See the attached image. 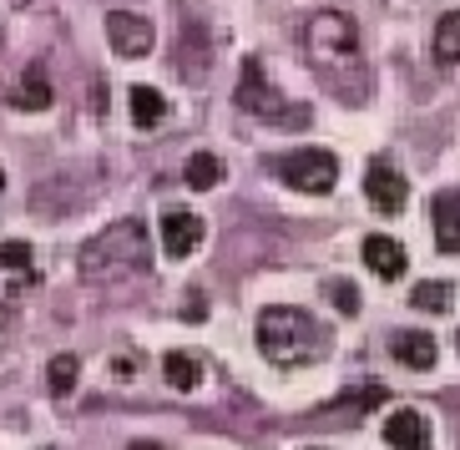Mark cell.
I'll use <instances>...</instances> for the list:
<instances>
[{
  "instance_id": "obj_1",
  "label": "cell",
  "mask_w": 460,
  "mask_h": 450,
  "mask_svg": "<svg viewBox=\"0 0 460 450\" xmlns=\"http://www.w3.org/2000/svg\"><path fill=\"white\" fill-rule=\"evenodd\" d=\"M304 56L319 71V82L339 96L359 107L369 96V66H365V46H359V26L344 11H319L304 26Z\"/></svg>"
},
{
  "instance_id": "obj_2",
  "label": "cell",
  "mask_w": 460,
  "mask_h": 450,
  "mask_svg": "<svg viewBox=\"0 0 460 450\" xmlns=\"http://www.w3.org/2000/svg\"><path fill=\"white\" fill-rule=\"evenodd\" d=\"M324 324L314 314H304V309H284V304H273V309H263L258 314V349H263V359L269 365H314V359L324 355Z\"/></svg>"
},
{
  "instance_id": "obj_3",
  "label": "cell",
  "mask_w": 460,
  "mask_h": 450,
  "mask_svg": "<svg viewBox=\"0 0 460 450\" xmlns=\"http://www.w3.org/2000/svg\"><path fill=\"white\" fill-rule=\"evenodd\" d=\"M86 284H111V278H127V273H142L147 269V228L137 218H122L102 228L92 243L82 248V259H76Z\"/></svg>"
},
{
  "instance_id": "obj_4",
  "label": "cell",
  "mask_w": 460,
  "mask_h": 450,
  "mask_svg": "<svg viewBox=\"0 0 460 450\" xmlns=\"http://www.w3.org/2000/svg\"><path fill=\"white\" fill-rule=\"evenodd\" d=\"M238 107L253 111L258 122H273V127H309L314 111L304 107V101H284V96L269 86V76H263V66H258L253 56L243 61V82H238Z\"/></svg>"
},
{
  "instance_id": "obj_5",
  "label": "cell",
  "mask_w": 460,
  "mask_h": 450,
  "mask_svg": "<svg viewBox=\"0 0 460 450\" xmlns=\"http://www.w3.org/2000/svg\"><path fill=\"white\" fill-rule=\"evenodd\" d=\"M273 167L298 192H329L339 182V163H334V152H324V147H304V152H288V157H273Z\"/></svg>"
},
{
  "instance_id": "obj_6",
  "label": "cell",
  "mask_w": 460,
  "mask_h": 450,
  "mask_svg": "<svg viewBox=\"0 0 460 450\" xmlns=\"http://www.w3.org/2000/svg\"><path fill=\"white\" fill-rule=\"evenodd\" d=\"M365 192H369V207H379V213H405V203H410L405 178H400V167H390V163H369Z\"/></svg>"
},
{
  "instance_id": "obj_7",
  "label": "cell",
  "mask_w": 460,
  "mask_h": 450,
  "mask_svg": "<svg viewBox=\"0 0 460 450\" xmlns=\"http://www.w3.org/2000/svg\"><path fill=\"white\" fill-rule=\"evenodd\" d=\"M107 41L117 56H147L152 51V21L132 11H111L107 15Z\"/></svg>"
},
{
  "instance_id": "obj_8",
  "label": "cell",
  "mask_w": 460,
  "mask_h": 450,
  "mask_svg": "<svg viewBox=\"0 0 460 450\" xmlns=\"http://www.w3.org/2000/svg\"><path fill=\"white\" fill-rule=\"evenodd\" d=\"M198 243H203V218H192V213H163L167 259H188V253H198Z\"/></svg>"
},
{
  "instance_id": "obj_9",
  "label": "cell",
  "mask_w": 460,
  "mask_h": 450,
  "mask_svg": "<svg viewBox=\"0 0 460 450\" xmlns=\"http://www.w3.org/2000/svg\"><path fill=\"white\" fill-rule=\"evenodd\" d=\"M385 440L394 450H425L430 446V420L420 410H394L390 420H385Z\"/></svg>"
},
{
  "instance_id": "obj_10",
  "label": "cell",
  "mask_w": 460,
  "mask_h": 450,
  "mask_svg": "<svg viewBox=\"0 0 460 450\" xmlns=\"http://www.w3.org/2000/svg\"><path fill=\"white\" fill-rule=\"evenodd\" d=\"M390 355L400 359L405 369H435V334H425V329H400L390 340Z\"/></svg>"
},
{
  "instance_id": "obj_11",
  "label": "cell",
  "mask_w": 460,
  "mask_h": 450,
  "mask_svg": "<svg viewBox=\"0 0 460 450\" xmlns=\"http://www.w3.org/2000/svg\"><path fill=\"white\" fill-rule=\"evenodd\" d=\"M359 253H365V269L379 273V278H400L405 273V248L394 243L390 233H369Z\"/></svg>"
},
{
  "instance_id": "obj_12",
  "label": "cell",
  "mask_w": 460,
  "mask_h": 450,
  "mask_svg": "<svg viewBox=\"0 0 460 450\" xmlns=\"http://www.w3.org/2000/svg\"><path fill=\"white\" fill-rule=\"evenodd\" d=\"M11 107H21V111H46L51 107V76H46L41 61H31V66L21 71V82H15V92H11Z\"/></svg>"
},
{
  "instance_id": "obj_13",
  "label": "cell",
  "mask_w": 460,
  "mask_h": 450,
  "mask_svg": "<svg viewBox=\"0 0 460 450\" xmlns=\"http://www.w3.org/2000/svg\"><path fill=\"white\" fill-rule=\"evenodd\" d=\"M435 243H440V253H460V198L456 192L435 198Z\"/></svg>"
},
{
  "instance_id": "obj_14",
  "label": "cell",
  "mask_w": 460,
  "mask_h": 450,
  "mask_svg": "<svg viewBox=\"0 0 460 450\" xmlns=\"http://www.w3.org/2000/svg\"><path fill=\"white\" fill-rule=\"evenodd\" d=\"M182 182L198 188V192L217 188V182H223V157H213V152H192L188 167H182Z\"/></svg>"
},
{
  "instance_id": "obj_15",
  "label": "cell",
  "mask_w": 460,
  "mask_h": 450,
  "mask_svg": "<svg viewBox=\"0 0 460 450\" xmlns=\"http://www.w3.org/2000/svg\"><path fill=\"white\" fill-rule=\"evenodd\" d=\"M167 117V101L157 86H132V122L137 127H157Z\"/></svg>"
},
{
  "instance_id": "obj_16",
  "label": "cell",
  "mask_w": 460,
  "mask_h": 450,
  "mask_svg": "<svg viewBox=\"0 0 460 450\" xmlns=\"http://www.w3.org/2000/svg\"><path fill=\"white\" fill-rule=\"evenodd\" d=\"M435 61L440 66H456L460 61V11L440 15V26H435Z\"/></svg>"
},
{
  "instance_id": "obj_17",
  "label": "cell",
  "mask_w": 460,
  "mask_h": 450,
  "mask_svg": "<svg viewBox=\"0 0 460 450\" xmlns=\"http://www.w3.org/2000/svg\"><path fill=\"white\" fill-rule=\"evenodd\" d=\"M163 375H167L172 390H198V384H203V365H198L192 355H167L163 359Z\"/></svg>"
},
{
  "instance_id": "obj_18",
  "label": "cell",
  "mask_w": 460,
  "mask_h": 450,
  "mask_svg": "<svg viewBox=\"0 0 460 450\" xmlns=\"http://www.w3.org/2000/svg\"><path fill=\"white\" fill-rule=\"evenodd\" d=\"M450 299H456V288H450L446 278H430V284H415V288H410V304H415V309H425V314H440V309H450Z\"/></svg>"
},
{
  "instance_id": "obj_19",
  "label": "cell",
  "mask_w": 460,
  "mask_h": 450,
  "mask_svg": "<svg viewBox=\"0 0 460 450\" xmlns=\"http://www.w3.org/2000/svg\"><path fill=\"white\" fill-rule=\"evenodd\" d=\"M76 375H82V359L76 355H56L51 365H46V384H51L56 395H71V390H76Z\"/></svg>"
},
{
  "instance_id": "obj_20",
  "label": "cell",
  "mask_w": 460,
  "mask_h": 450,
  "mask_svg": "<svg viewBox=\"0 0 460 450\" xmlns=\"http://www.w3.org/2000/svg\"><path fill=\"white\" fill-rule=\"evenodd\" d=\"M0 263H5V269H31V243H21V238L0 243Z\"/></svg>"
},
{
  "instance_id": "obj_21",
  "label": "cell",
  "mask_w": 460,
  "mask_h": 450,
  "mask_svg": "<svg viewBox=\"0 0 460 450\" xmlns=\"http://www.w3.org/2000/svg\"><path fill=\"white\" fill-rule=\"evenodd\" d=\"M329 299H334V309H344V314H354L359 309V294H354L349 278H339V284H329Z\"/></svg>"
},
{
  "instance_id": "obj_22",
  "label": "cell",
  "mask_w": 460,
  "mask_h": 450,
  "mask_svg": "<svg viewBox=\"0 0 460 450\" xmlns=\"http://www.w3.org/2000/svg\"><path fill=\"white\" fill-rule=\"evenodd\" d=\"M92 107H96V111H107V86H102V82L92 86Z\"/></svg>"
},
{
  "instance_id": "obj_23",
  "label": "cell",
  "mask_w": 460,
  "mask_h": 450,
  "mask_svg": "<svg viewBox=\"0 0 460 450\" xmlns=\"http://www.w3.org/2000/svg\"><path fill=\"white\" fill-rule=\"evenodd\" d=\"M132 450H163V446H157V440H137Z\"/></svg>"
},
{
  "instance_id": "obj_24",
  "label": "cell",
  "mask_w": 460,
  "mask_h": 450,
  "mask_svg": "<svg viewBox=\"0 0 460 450\" xmlns=\"http://www.w3.org/2000/svg\"><path fill=\"white\" fill-rule=\"evenodd\" d=\"M0 192H5V172H0Z\"/></svg>"
},
{
  "instance_id": "obj_25",
  "label": "cell",
  "mask_w": 460,
  "mask_h": 450,
  "mask_svg": "<svg viewBox=\"0 0 460 450\" xmlns=\"http://www.w3.org/2000/svg\"><path fill=\"white\" fill-rule=\"evenodd\" d=\"M0 340H5V329H0Z\"/></svg>"
}]
</instances>
